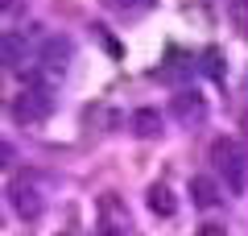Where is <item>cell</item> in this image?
<instances>
[{
  "label": "cell",
  "mask_w": 248,
  "mask_h": 236,
  "mask_svg": "<svg viewBox=\"0 0 248 236\" xmlns=\"http://www.w3.org/2000/svg\"><path fill=\"white\" fill-rule=\"evenodd\" d=\"M211 157H215V166L223 170V178H228V191L240 195L244 191V153H240V145L232 137H223L211 145Z\"/></svg>",
  "instance_id": "cell-1"
},
{
  "label": "cell",
  "mask_w": 248,
  "mask_h": 236,
  "mask_svg": "<svg viewBox=\"0 0 248 236\" xmlns=\"http://www.w3.org/2000/svg\"><path fill=\"white\" fill-rule=\"evenodd\" d=\"M50 108H54V100L46 96L42 87H29V91H21V96H17L13 116H17L21 124H37V120H46V116H50Z\"/></svg>",
  "instance_id": "cell-2"
},
{
  "label": "cell",
  "mask_w": 248,
  "mask_h": 236,
  "mask_svg": "<svg viewBox=\"0 0 248 236\" xmlns=\"http://www.w3.org/2000/svg\"><path fill=\"white\" fill-rule=\"evenodd\" d=\"M9 203H13V211H17L21 219H42V211H46V199L37 195L33 183H25V178H17V183L9 186Z\"/></svg>",
  "instance_id": "cell-3"
},
{
  "label": "cell",
  "mask_w": 248,
  "mask_h": 236,
  "mask_svg": "<svg viewBox=\"0 0 248 236\" xmlns=\"http://www.w3.org/2000/svg\"><path fill=\"white\" fill-rule=\"evenodd\" d=\"M174 116L182 124H199L207 116V104H203V96L199 91H178L174 96Z\"/></svg>",
  "instance_id": "cell-4"
},
{
  "label": "cell",
  "mask_w": 248,
  "mask_h": 236,
  "mask_svg": "<svg viewBox=\"0 0 248 236\" xmlns=\"http://www.w3.org/2000/svg\"><path fill=\"white\" fill-rule=\"evenodd\" d=\"M25 62V34L4 29L0 34V67H21Z\"/></svg>",
  "instance_id": "cell-5"
},
{
  "label": "cell",
  "mask_w": 248,
  "mask_h": 236,
  "mask_svg": "<svg viewBox=\"0 0 248 236\" xmlns=\"http://www.w3.org/2000/svg\"><path fill=\"white\" fill-rule=\"evenodd\" d=\"M71 50H75L71 37H50V42H46V50H42V62H46L50 70H62L66 62H71Z\"/></svg>",
  "instance_id": "cell-6"
},
{
  "label": "cell",
  "mask_w": 248,
  "mask_h": 236,
  "mask_svg": "<svg viewBox=\"0 0 248 236\" xmlns=\"http://www.w3.org/2000/svg\"><path fill=\"white\" fill-rule=\"evenodd\" d=\"M190 203H195V207H215V203H219V186L207 174H195L190 178Z\"/></svg>",
  "instance_id": "cell-7"
},
{
  "label": "cell",
  "mask_w": 248,
  "mask_h": 236,
  "mask_svg": "<svg viewBox=\"0 0 248 236\" xmlns=\"http://www.w3.org/2000/svg\"><path fill=\"white\" fill-rule=\"evenodd\" d=\"M133 133H137V137H157V133H161L157 108H137V112H133Z\"/></svg>",
  "instance_id": "cell-8"
},
{
  "label": "cell",
  "mask_w": 248,
  "mask_h": 236,
  "mask_svg": "<svg viewBox=\"0 0 248 236\" xmlns=\"http://www.w3.org/2000/svg\"><path fill=\"white\" fill-rule=\"evenodd\" d=\"M149 211L153 216H174L178 211V199H174V191H170V186H149Z\"/></svg>",
  "instance_id": "cell-9"
},
{
  "label": "cell",
  "mask_w": 248,
  "mask_h": 236,
  "mask_svg": "<svg viewBox=\"0 0 248 236\" xmlns=\"http://www.w3.org/2000/svg\"><path fill=\"white\" fill-rule=\"evenodd\" d=\"M203 58H207V75H211V79H223V67H219V54H215V50H207Z\"/></svg>",
  "instance_id": "cell-10"
},
{
  "label": "cell",
  "mask_w": 248,
  "mask_h": 236,
  "mask_svg": "<svg viewBox=\"0 0 248 236\" xmlns=\"http://www.w3.org/2000/svg\"><path fill=\"white\" fill-rule=\"evenodd\" d=\"M13 157H17V153H13V145H9V141H0V170H9Z\"/></svg>",
  "instance_id": "cell-11"
},
{
  "label": "cell",
  "mask_w": 248,
  "mask_h": 236,
  "mask_svg": "<svg viewBox=\"0 0 248 236\" xmlns=\"http://www.w3.org/2000/svg\"><path fill=\"white\" fill-rule=\"evenodd\" d=\"M195 236H228V228H223V224H203Z\"/></svg>",
  "instance_id": "cell-12"
},
{
  "label": "cell",
  "mask_w": 248,
  "mask_h": 236,
  "mask_svg": "<svg viewBox=\"0 0 248 236\" xmlns=\"http://www.w3.org/2000/svg\"><path fill=\"white\" fill-rule=\"evenodd\" d=\"M99 236H124V232H120V228H104V232H99Z\"/></svg>",
  "instance_id": "cell-13"
}]
</instances>
